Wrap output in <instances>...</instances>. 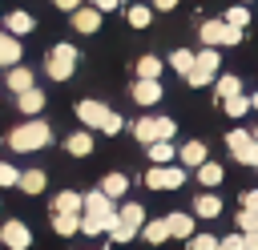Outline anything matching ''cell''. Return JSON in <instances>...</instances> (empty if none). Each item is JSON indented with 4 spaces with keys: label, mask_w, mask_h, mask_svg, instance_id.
<instances>
[{
    "label": "cell",
    "mask_w": 258,
    "mask_h": 250,
    "mask_svg": "<svg viewBox=\"0 0 258 250\" xmlns=\"http://www.w3.org/2000/svg\"><path fill=\"white\" fill-rule=\"evenodd\" d=\"M16 165H8V161H0V185H16Z\"/></svg>",
    "instance_id": "ab89813d"
},
{
    "label": "cell",
    "mask_w": 258,
    "mask_h": 250,
    "mask_svg": "<svg viewBox=\"0 0 258 250\" xmlns=\"http://www.w3.org/2000/svg\"><path fill=\"white\" fill-rule=\"evenodd\" d=\"M133 137H137L141 145H149V141H157V117H141V121L133 125Z\"/></svg>",
    "instance_id": "83f0119b"
},
{
    "label": "cell",
    "mask_w": 258,
    "mask_h": 250,
    "mask_svg": "<svg viewBox=\"0 0 258 250\" xmlns=\"http://www.w3.org/2000/svg\"><path fill=\"white\" fill-rule=\"evenodd\" d=\"M117 4H121V0H93V8H97V12H113Z\"/></svg>",
    "instance_id": "f6af8a7d"
},
{
    "label": "cell",
    "mask_w": 258,
    "mask_h": 250,
    "mask_svg": "<svg viewBox=\"0 0 258 250\" xmlns=\"http://www.w3.org/2000/svg\"><path fill=\"white\" fill-rule=\"evenodd\" d=\"M48 141H52V129H48V121H40V117H32V121H24V125H16V129L8 133V149H16V153L44 149Z\"/></svg>",
    "instance_id": "6da1fadb"
},
{
    "label": "cell",
    "mask_w": 258,
    "mask_h": 250,
    "mask_svg": "<svg viewBox=\"0 0 258 250\" xmlns=\"http://www.w3.org/2000/svg\"><path fill=\"white\" fill-rule=\"evenodd\" d=\"M73 28H77V32H97V28H101V12H97L93 4H89V8L77 4V8H73Z\"/></svg>",
    "instance_id": "ba28073f"
},
{
    "label": "cell",
    "mask_w": 258,
    "mask_h": 250,
    "mask_svg": "<svg viewBox=\"0 0 258 250\" xmlns=\"http://www.w3.org/2000/svg\"><path fill=\"white\" fill-rule=\"evenodd\" d=\"M117 222H121V226H129V230H141V222H145V210H141L137 202H125V206L117 210Z\"/></svg>",
    "instance_id": "44dd1931"
},
{
    "label": "cell",
    "mask_w": 258,
    "mask_h": 250,
    "mask_svg": "<svg viewBox=\"0 0 258 250\" xmlns=\"http://www.w3.org/2000/svg\"><path fill=\"white\" fill-rule=\"evenodd\" d=\"M242 4H250V0H242Z\"/></svg>",
    "instance_id": "f907efd6"
},
{
    "label": "cell",
    "mask_w": 258,
    "mask_h": 250,
    "mask_svg": "<svg viewBox=\"0 0 258 250\" xmlns=\"http://www.w3.org/2000/svg\"><path fill=\"white\" fill-rule=\"evenodd\" d=\"M250 230H258V210H238V234H250Z\"/></svg>",
    "instance_id": "d590c367"
},
{
    "label": "cell",
    "mask_w": 258,
    "mask_h": 250,
    "mask_svg": "<svg viewBox=\"0 0 258 250\" xmlns=\"http://www.w3.org/2000/svg\"><path fill=\"white\" fill-rule=\"evenodd\" d=\"M81 214L101 218V222H105V230H109V226H113V218H117V206H113V198H105L101 190H93V194H81Z\"/></svg>",
    "instance_id": "5b68a950"
},
{
    "label": "cell",
    "mask_w": 258,
    "mask_h": 250,
    "mask_svg": "<svg viewBox=\"0 0 258 250\" xmlns=\"http://www.w3.org/2000/svg\"><path fill=\"white\" fill-rule=\"evenodd\" d=\"M206 157H210V153H206V141H185V145L177 149V165H185V169H198Z\"/></svg>",
    "instance_id": "8fae6325"
},
{
    "label": "cell",
    "mask_w": 258,
    "mask_h": 250,
    "mask_svg": "<svg viewBox=\"0 0 258 250\" xmlns=\"http://www.w3.org/2000/svg\"><path fill=\"white\" fill-rule=\"evenodd\" d=\"M129 24H133V28H149V24H153V8H145V4H129Z\"/></svg>",
    "instance_id": "f546056e"
},
{
    "label": "cell",
    "mask_w": 258,
    "mask_h": 250,
    "mask_svg": "<svg viewBox=\"0 0 258 250\" xmlns=\"http://www.w3.org/2000/svg\"><path fill=\"white\" fill-rule=\"evenodd\" d=\"M242 206H246V210H258V190H246V194H242Z\"/></svg>",
    "instance_id": "7bdbcfd3"
},
{
    "label": "cell",
    "mask_w": 258,
    "mask_h": 250,
    "mask_svg": "<svg viewBox=\"0 0 258 250\" xmlns=\"http://www.w3.org/2000/svg\"><path fill=\"white\" fill-rule=\"evenodd\" d=\"M165 226H169V238H189L194 234V214L173 210V214H165Z\"/></svg>",
    "instance_id": "5bb4252c"
},
{
    "label": "cell",
    "mask_w": 258,
    "mask_h": 250,
    "mask_svg": "<svg viewBox=\"0 0 258 250\" xmlns=\"http://www.w3.org/2000/svg\"><path fill=\"white\" fill-rule=\"evenodd\" d=\"M109 113H113V109L101 105V101H77V117H81V125H89V129H101Z\"/></svg>",
    "instance_id": "52a82bcc"
},
{
    "label": "cell",
    "mask_w": 258,
    "mask_h": 250,
    "mask_svg": "<svg viewBox=\"0 0 258 250\" xmlns=\"http://www.w3.org/2000/svg\"><path fill=\"white\" fill-rule=\"evenodd\" d=\"M133 101H137V105H157V101H161V81L137 77V85H133Z\"/></svg>",
    "instance_id": "9c48e42d"
},
{
    "label": "cell",
    "mask_w": 258,
    "mask_h": 250,
    "mask_svg": "<svg viewBox=\"0 0 258 250\" xmlns=\"http://www.w3.org/2000/svg\"><path fill=\"white\" fill-rule=\"evenodd\" d=\"M125 190H129V177H125V173H105V177H101V194H105V198L117 202V198H125Z\"/></svg>",
    "instance_id": "ac0fdd59"
},
{
    "label": "cell",
    "mask_w": 258,
    "mask_h": 250,
    "mask_svg": "<svg viewBox=\"0 0 258 250\" xmlns=\"http://www.w3.org/2000/svg\"><path fill=\"white\" fill-rule=\"evenodd\" d=\"M194 177H198V181H202L206 190H214V185H218V181L226 177V169H222L218 161H210V157H206V161H202V165L194 169Z\"/></svg>",
    "instance_id": "2e32d148"
},
{
    "label": "cell",
    "mask_w": 258,
    "mask_h": 250,
    "mask_svg": "<svg viewBox=\"0 0 258 250\" xmlns=\"http://www.w3.org/2000/svg\"><path fill=\"white\" fill-rule=\"evenodd\" d=\"M4 24H8L4 32H12V36H24V32H32V16H28V12H20V8H16V12H8V20H4Z\"/></svg>",
    "instance_id": "cb8c5ba5"
},
{
    "label": "cell",
    "mask_w": 258,
    "mask_h": 250,
    "mask_svg": "<svg viewBox=\"0 0 258 250\" xmlns=\"http://www.w3.org/2000/svg\"><path fill=\"white\" fill-rule=\"evenodd\" d=\"M214 93H218V101H226V97L242 93V81H238L234 73H218V77H214Z\"/></svg>",
    "instance_id": "d6986e66"
},
{
    "label": "cell",
    "mask_w": 258,
    "mask_h": 250,
    "mask_svg": "<svg viewBox=\"0 0 258 250\" xmlns=\"http://www.w3.org/2000/svg\"><path fill=\"white\" fill-rule=\"evenodd\" d=\"M234 161H242V165H258V141H254V137L242 141V145L234 149Z\"/></svg>",
    "instance_id": "1f68e13d"
},
{
    "label": "cell",
    "mask_w": 258,
    "mask_h": 250,
    "mask_svg": "<svg viewBox=\"0 0 258 250\" xmlns=\"http://www.w3.org/2000/svg\"><path fill=\"white\" fill-rule=\"evenodd\" d=\"M149 246H161V242H169V226H165V218H153V222H141V230H137Z\"/></svg>",
    "instance_id": "9a60e30c"
},
{
    "label": "cell",
    "mask_w": 258,
    "mask_h": 250,
    "mask_svg": "<svg viewBox=\"0 0 258 250\" xmlns=\"http://www.w3.org/2000/svg\"><path fill=\"white\" fill-rule=\"evenodd\" d=\"M145 149H149V161H153V165H169V161L177 157V149H173V141H149Z\"/></svg>",
    "instance_id": "ffe728a7"
},
{
    "label": "cell",
    "mask_w": 258,
    "mask_h": 250,
    "mask_svg": "<svg viewBox=\"0 0 258 250\" xmlns=\"http://www.w3.org/2000/svg\"><path fill=\"white\" fill-rule=\"evenodd\" d=\"M181 181H185V165H153L149 173H145V185L149 190H181Z\"/></svg>",
    "instance_id": "277c9868"
},
{
    "label": "cell",
    "mask_w": 258,
    "mask_h": 250,
    "mask_svg": "<svg viewBox=\"0 0 258 250\" xmlns=\"http://www.w3.org/2000/svg\"><path fill=\"white\" fill-rule=\"evenodd\" d=\"M52 230L64 234V238L77 234V230H81V214H52Z\"/></svg>",
    "instance_id": "f1b7e54d"
},
{
    "label": "cell",
    "mask_w": 258,
    "mask_h": 250,
    "mask_svg": "<svg viewBox=\"0 0 258 250\" xmlns=\"http://www.w3.org/2000/svg\"><path fill=\"white\" fill-rule=\"evenodd\" d=\"M250 109H258V89H254V93H250Z\"/></svg>",
    "instance_id": "c3c4849f"
},
{
    "label": "cell",
    "mask_w": 258,
    "mask_h": 250,
    "mask_svg": "<svg viewBox=\"0 0 258 250\" xmlns=\"http://www.w3.org/2000/svg\"><path fill=\"white\" fill-rule=\"evenodd\" d=\"M189 65H194V52H189V48H173V52H169V69H173V73H181V77H185V73H189Z\"/></svg>",
    "instance_id": "4dcf8cb0"
},
{
    "label": "cell",
    "mask_w": 258,
    "mask_h": 250,
    "mask_svg": "<svg viewBox=\"0 0 258 250\" xmlns=\"http://www.w3.org/2000/svg\"><path fill=\"white\" fill-rule=\"evenodd\" d=\"M121 125H125V121H121L117 113H109V117H105V125H101V133H109V137H113V133H121Z\"/></svg>",
    "instance_id": "60d3db41"
},
{
    "label": "cell",
    "mask_w": 258,
    "mask_h": 250,
    "mask_svg": "<svg viewBox=\"0 0 258 250\" xmlns=\"http://www.w3.org/2000/svg\"><path fill=\"white\" fill-rule=\"evenodd\" d=\"M12 65H20V44L12 32H0V69H12Z\"/></svg>",
    "instance_id": "e0dca14e"
},
{
    "label": "cell",
    "mask_w": 258,
    "mask_h": 250,
    "mask_svg": "<svg viewBox=\"0 0 258 250\" xmlns=\"http://www.w3.org/2000/svg\"><path fill=\"white\" fill-rule=\"evenodd\" d=\"M64 149H69L73 157H89V153H93V133H85V129L73 133V137L64 141Z\"/></svg>",
    "instance_id": "7402d4cb"
},
{
    "label": "cell",
    "mask_w": 258,
    "mask_h": 250,
    "mask_svg": "<svg viewBox=\"0 0 258 250\" xmlns=\"http://www.w3.org/2000/svg\"><path fill=\"white\" fill-rule=\"evenodd\" d=\"M16 185H20L24 194H40V190H44V169H24V173L16 177Z\"/></svg>",
    "instance_id": "d4e9b609"
},
{
    "label": "cell",
    "mask_w": 258,
    "mask_h": 250,
    "mask_svg": "<svg viewBox=\"0 0 258 250\" xmlns=\"http://www.w3.org/2000/svg\"><path fill=\"white\" fill-rule=\"evenodd\" d=\"M185 246H189V250H218V238H214V234H189Z\"/></svg>",
    "instance_id": "e575fe53"
},
{
    "label": "cell",
    "mask_w": 258,
    "mask_h": 250,
    "mask_svg": "<svg viewBox=\"0 0 258 250\" xmlns=\"http://www.w3.org/2000/svg\"><path fill=\"white\" fill-rule=\"evenodd\" d=\"M177 133V125H173V117H157V141H169Z\"/></svg>",
    "instance_id": "74e56055"
},
{
    "label": "cell",
    "mask_w": 258,
    "mask_h": 250,
    "mask_svg": "<svg viewBox=\"0 0 258 250\" xmlns=\"http://www.w3.org/2000/svg\"><path fill=\"white\" fill-rule=\"evenodd\" d=\"M218 73H222V52L206 44L202 52H194V65H189V73H185V85L202 89V85H210Z\"/></svg>",
    "instance_id": "7a4b0ae2"
},
{
    "label": "cell",
    "mask_w": 258,
    "mask_h": 250,
    "mask_svg": "<svg viewBox=\"0 0 258 250\" xmlns=\"http://www.w3.org/2000/svg\"><path fill=\"white\" fill-rule=\"evenodd\" d=\"M52 210L56 214H81V194L77 190H60L56 202H52Z\"/></svg>",
    "instance_id": "603a6c76"
},
{
    "label": "cell",
    "mask_w": 258,
    "mask_h": 250,
    "mask_svg": "<svg viewBox=\"0 0 258 250\" xmlns=\"http://www.w3.org/2000/svg\"><path fill=\"white\" fill-rule=\"evenodd\" d=\"M218 214H222V198L218 194L206 190V194L194 198V218H218Z\"/></svg>",
    "instance_id": "4fadbf2b"
},
{
    "label": "cell",
    "mask_w": 258,
    "mask_h": 250,
    "mask_svg": "<svg viewBox=\"0 0 258 250\" xmlns=\"http://www.w3.org/2000/svg\"><path fill=\"white\" fill-rule=\"evenodd\" d=\"M242 250H258V230H250V234H242Z\"/></svg>",
    "instance_id": "ee69618b"
},
{
    "label": "cell",
    "mask_w": 258,
    "mask_h": 250,
    "mask_svg": "<svg viewBox=\"0 0 258 250\" xmlns=\"http://www.w3.org/2000/svg\"><path fill=\"white\" fill-rule=\"evenodd\" d=\"M81 230H85V234H105V222L93 218V214H81Z\"/></svg>",
    "instance_id": "f35d334b"
},
{
    "label": "cell",
    "mask_w": 258,
    "mask_h": 250,
    "mask_svg": "<svg viewBox=\"0 0 258 250\" xmlns=\"http://www.w3.org/2000/svg\"><path fill=\"white\" fill-rule=\"evenodd\" d=\"M16 109H20V113H28V117H36V113L44 109V93H40L36 85L20 89V93H16Z\"/></svg>",
    "instance_id": "30bf717a"
},
{
    "label": "cell",
    "mask_w": 258,
    "mask_h": 250,
    "mask_svg": "<svg viewBox=\"0 0 258 250\" xmlns=\"http://www.w3.org/2000/svg\"><path fill=\"white\" fill-rule=\"evenodd\" d=\"M218 250H242V234H226V238H218Z\"/></svg>",
    "instance_id": "b9f144b4"
},
{
    "label": "cell",
    "mask_w": 258,
    "mask_h": 250,
    "mask_svg": "<svg viewBox=\"0 0 258 250\" xmlns=\"http://www.w3.org/2000/svg\"><path fill=\"white\" fill-rule=\"evenodd\" d=\"M250 137H254V141H258V125H254V129H250Z\"/></svg>",
    "instance_id": "681fc988"
},
{
    "label": "cell",
    "mask_w": 258,
    "mask_h": 250,
    "mask_svg": "<svg viewBox=\"0 0 258 250\" xmlns=\"http://www.w3.org/2000/svg\"><path fill=\"white\" fill-rule=\"evenodd\" d=\"M52 4H56V8H64V12H73V8L81 4V0H52Z\"/></svg>",
    "instance_id": "7dc6e473"
},
{
    "label": "cell",
    "mask_w": 258,
    "mask_h": 250,
    "mask_svg": "<svg viewBox=\"0 0 258 250\" xmlns=\"http://www.w3.org/2000/svg\"><path fill=\"white\" fill-rule=\"evenodd\" d=\"M198 36H202V44H210V48H222V44H226V20H202Z\"/></svg>",
    "instance_id": "7c38bea8"
},
{
    "label": "cell",
    "mask_w": 258,
    "mask_h": 250,
    "mask_svg": "<svg viewBox=\"0 0 258 250\" xmlns=\"http://www.w3.org/2000/svg\"><path fill=\"white\" fill-rule=\"evenodd\" d=\"M0 242H4L8 250H28V246H32V234H28V226H24V222H16V218H12V222H4V226H0Z\"/></svg>",
    "instance_id": "8992f818"
},
{
    "label": "cell",
    "mask_w": 258,
    "mask_h": 250,
    "mask_svg": "<svg viewBox=\"0 0 258 250\" xmlns=\"http://www.w3.org/2000/svg\"><path fill=\"white\" fill-rule=\"evenodd\" d=\"M153 8L157 12H169V8H177V0H153Z\"/></svg>",
    "instance_id": "bcb514c9"
},
{
    "label": "cell",
    "mask_w": 258,
    "mask_h": 250,
    "mask_svg": "<svg viewBox=\"0 0 258 250\" xmlns=\"http://www.w3.org/2000/svg\"><path fill=\"white\" fill-rule=\"evenodd\" d=\"M4 85H8L12 93H20V89H28V85H32V73H28L24 65H12V69H8V81H4Z\"/></svg>",
    "instance_id": "484cf974"
},
{
    "label": "cell",
    "mask_w": 258,
    "mask_h": 250,
    "mask_svg": "<svg viewBox=\"0 0 258 250\" xmlns=\"http://www.w3.org/2000/svg\"><path fill=\"white\" fill-rule=\"evenodd\" d=\"M105 234H109V238H113V242H133V238H137V230H129V226H121V222H117V218H113V226H109V230H105Z\"/></svg>",
    "instance_id": "8d00e7d4"
},
{
    "label": "cell",
    "mask_w": 258,
    "mask_h": 250,
    "mask_svg": "<svg viewBox=\"0 0 258 250\" xmlns=\"http://www.w3.org/2000/svg\"><path fill=\"white\" fill-rule=\"evenodd\" d=\"M137 77L157 81V77H161V56H141V60H137Z\"/></svg>",
    "instance_id": "836d02e7"
},
{
    "label": "cell",
    "mask_w": 258,
    "mask_h": 250,
    "mask_svg": "<svg viewBox=\"0 0 258 250\" xmlns=\"http://www.w3.org/2000/svg\"><path fill=\"white\" fill-rule=\"evenodd\" d=\"M222 109H226V117H246L250 113V97L246 93H234V97L222 101Z\"/></svg>",
    "instance_id": "4316f807"
},
{
    "label": "cell",
    "mask_w": 258,
    "mask_h": 250,
    "mask_svg": "<svg viewBox=\"0 0 258 250\" xmlns=\"http://www.w3.org/2000/svg\"><path fill=\"white\" fill-rule=\"evenodd\" d=\"M44 69H48L52 81H69L73 69H77V48H73V44H56V48L44 56Z\"/></svg>",
    "instance_id": "3957f363"
},
{
    "label": "cell",
    "mask_w": 258,
    "mask_h": 250,
    "mask_svg": "<svg viewBox=\"0 0 258 250\" xmlns=\"http://www.w3.org/2000/svg\"><path fill=\"white\" fill-rule=\"evenodd\" d=\"M254 169H258V165H254Z\"/></svg>",
    "instance_id": "816d5d0a"
},
{
    "label": "cell",
    "mask_w": 258,
    "mask_h": 250,
    "mask_svg": "<svg viewBox=\"0 0 258 250\" xmlns=\"http://www.w3.org/2000/svg\"><path fill=\"white\" fill-rule=\"evenodd\" d=\"M226 24H234V28H246L250 24V8L246 4H234V8H226V16H222Z\"/></svg>",
    "instance_id": "d6a6232c"
}]
</instances>
